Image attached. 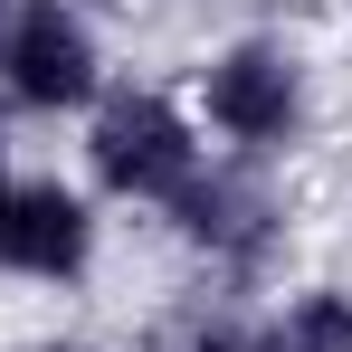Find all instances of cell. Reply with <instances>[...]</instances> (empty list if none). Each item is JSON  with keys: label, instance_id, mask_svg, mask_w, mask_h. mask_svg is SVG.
I'll return each mask as SVG.
<instances>
[{"label": "cell", "instance_id": "6da1fadb", "mask_svg": "<svg viewBox=\"0 0 352 352\" xmlns=\"http://www.w3.org/2000/svg\"><path fill=\"white\" fill-rule=\"evenodd\" d=\"M190 124L210 133L219 162H248V172H305L324 162L333 124H343V96H333V48L314 29H295L276 10H238L219 29H200L172 67Z\"/></svg>", "mask_w": 352, "mask_h": 352}, {"label": "cell", "instance_id": "7a4b0ae2", "mask_svg": "<svg viewBox=\"0 0 352 352\" xmlns=\"http://www.w3.org/2000/svg\"><path fill=\"white\" fill-rule=\"evenodd\" d=\"M210 162H219V153H210V133L190 124L172 67H124L115 86H105V105L67 133V172L96 190V210H105L115 229L172 219L181 190L210 172Z\"/></svg>", "mask_w": 352, "mask_h": 352}, {"label": "cell", "instance_id": "3957f363", "mask_svg": "<svg viewBox=\"0 0 352 352\" xmlns=\"http://www.w3.org/2000/svg\"><path fill=\"white\" fill-rule=\"evenodd\" d=\"M124 29L105 0H0V133H76L124 76Z\"/></svg>", "mask_w": 352, "mask_h": 352}]
</instances>
